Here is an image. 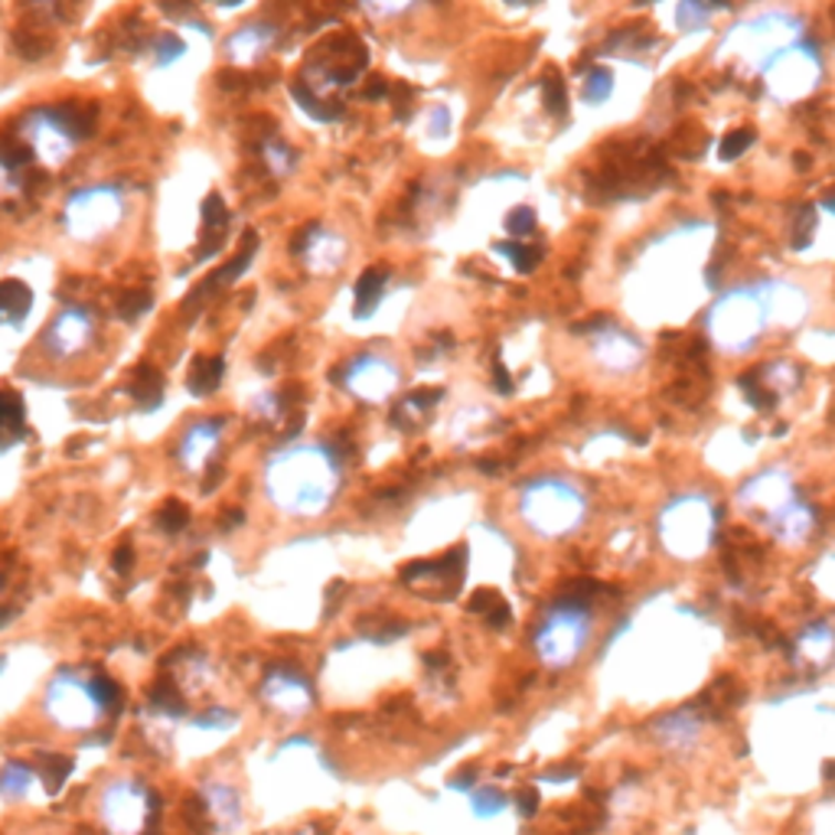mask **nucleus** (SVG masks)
<instances>
[{
	"label": "nucleus",
	"instance_id": "473e14b6",
	"mask_svg": "<svg viewBox=\"0 0 835 835\" xmlns=\"http://www.w3.org/2000/svg\"><path fill=\"white\" fill-rule=\"evenodd\" d=\"M265 154H268V163H272L278 173L290 170V163H294V157H290L287 150H281L278 144H268V147H265Z\"/></svg>",
	"mask_w": 835,
	"mask_h": 835
},
{
	"label": "nucleus",
	"instance_id": "b1692460",
	"mask_svg": "<svg viewBox=\"0 0 835 835\" xmlns=\"http://www.w3.org/2000/svg\"><path fill=\"white\" fill-rule=\"evenodd\" d=\"M611 95V72L604 70H594L588 75V85H584V98L591 102V105H601L604 98Z\"/></svg>",
	"mask_w": 835,
	"mask_h": 835
},
{
	"label": "nucleus",
	"instance_id": "2eb2a0df",
	"mask_svg": "<svg viewBox=\"0 0 835 835\" xmlns=\"http://www.w3.org/2000/svg\"><path fill=\"white\" fill-rule=\"evenodd\" d=\"M131 395L144 405V412H154L163 402V379H160V372L150 369V366H140L135 382H131Z\"/></svg>",
	"mask_w": 835,
	"mask_h": 835
},
{
	"label": "nucleus",
	"instance_id": "7c9ffc66",
	"mask_svg": "<svg viewBox=\"0 0 835 835\" xmlns=\"http://www.w3.org/2000/svg\"><path fill=\"white\" fill-rule=\"evenodd\" d=\"M751 140H754V135H751V131H734L731 138L721 144V157H725V160L738 157L741 150H748V147H751Z\"/></svg>",
	"mask_w": 835,
	"mask_h": 835
},
{
	"label": "nucleus",
	"instance_id": "bb28decb",
	"mask_svg": "<svg viewBox=\"0 0 835 835\" xmlns=\"http://www.w3.org/2000/svg\"><path fill=\"white\" fill-rule=\"evenodd\" d=\"M187 519H190V512H187V506H183L180 499H170V503L160 509V526H163V529H170V532L183 529V526H187Z\"/></svg>",
	"mask_w": 835,
	"mask_h": 835
},
{
	"label": "nucleus",
	"instance_id": "e433bc0d",
	"mask_svg": "<svg viewBox=\"0 0 835 835\" xmlns=\"http://www.w3.org/2000/svg\"><path fill=\"white\" fill-rule=\"evenodd\" d=\"M389 92V85L385 82H372L369 88H366V98H382Z\"/></svg>",
	"mask_w": 835,
	"mask_h": 835
},
{
	"label": "nucleus",
	"instance_id": "9d476101",
	"mask_svg": "<svg viewBox=\"0 0 835 835\" xmlns=\"http://www.w3.org/2000/svg\"><path fill=\"white\" fill-rule=\"evenodd\" d=\"M219 427H222V421H197V424L187 431V437H183V444H180V461H183L190 471H197V467L207 461L209 451L215 447Z\"/></svg>",
	"mask_w": 835,
	"mask_h": 835
},
{
	"label": "nucleus",
	"instance_id": "dca6fc26",
	"mask_svg": "<svg viewBox=\"0 0 835 835\" xmlns=\"http://www.w3.org/2000/svg\"><path fill=\"white\" fill-rule=\"evenodd\" d=\"M150 711H157V715H163V718H180V715L187 711L177 679H160V683L150 689Z\"/></svg>",
	"mask_w": 835,
	"mask_h": 835
},
{
	"label": "nucleus",
	"instance_id": "423d86ee",
	"mask_svg": "<svg viewBox=\"0 0 835 835\" xmlns=\"http://www.w3.org/2000/svg\"><path fill=\"white\" fill-rule=\"evenodd\" d=\"M262 698L275 708V711H284V715H304V711H310V705H314V689H310V683L300 676V673H294V669H272L268 676H265V683H262Z\"/></svg>",
	"mask_w": 835,
	"mask_h": 835
},
{
	"label": "nucleus",
	"instance_id": "ea45409f",
	"mask_svg": "<svg viewBox=\"0 0 835 835\" xmlns=\"http://www.w3.org/2000/svg\"><path fill=\"white\" fill-rule=\"evenodd\" d=\"M512 3H519V0H512Z\"/></svg>",
	"mask_w": 835,
	"mask_h": 835
},
{
	"label": "nucleus",
	"instance_id": "6e6552de",
	"mask_svg": "<svg viewBox=\"0 0 835 835\" xmlns=\"http://www.w3.org/2000/svg\"><path fill=\"white\" fill-rule=\"evenodd\" d=\"M88 330H92V324H88L85 310L66 307V310L60 314V320L53 324V330L46 334V349L56 352V356H70V352H75V349L85 343Z\"/></svg>",
	"mask_w": 835,
	"mask_h": 835
},
{
	"label": "nucleus",
	"instance_id": "39448f33",
	"mask_svg": "<svg viewBox=\"0 0 835 835\" xmlns=\"http://www.w3.org/2000/svg\"><path fill=\"white\" fill-rule=\"evenodd\" d=\"M157 796L135 780H118L102 796V820L115 835H140L157 820Z\"/></svg>",
	"mask_w": 835,
	"mask_h": 835
},
{
	"label": "nucleus",
	"instance_id": "a878e982",
	"mask_svg": "<svg viewBox=\"0 0 835 835\" xmlns=\"http://www.w3.org/2000/svg\"><path fill=\"white\" fill-rule=\"evenodd\" d=\"M92 683H95V693H98V698H102L105 711L121 708V689H118V683H115V679H108V676H92Z\"/></svg>",
	"mask_w": 835,
	"mask_h": 835
},
{
	"label": "nucleus",
	"instance_id": "f704fd0d",
	"mask_svg": "<svg viewBox=\"0 0 835 835\" xmlns=\"http://www.w3.org/2000/svg\"><path fill=\"white\" fill-rule=\"evenodd\" d=\"M131 561H135L131 549H128V546H121V549H118V556H115V568H118V571H128V568H131Z\"/></svg>",
	"mask_w": 835,
	"mask_h": 835
},
{
	"label": "nucleus",
	"instance_id": "9b49d317",
	"mask_svg": "<svg viewBox=\"0 0 835 835\" xmlns=\"http://www.w3.org/2000/svg\"><path fill=\"white\" fill-rule=\"evenodd\" d=\"M773 529L783 542H800L813 529V512L796 499H783V506L773 512Z\"/></svg>",
	"mask_w": 835,
	"mask_h": 835
},
{
	"label": "nucleus",
	"instance_id": "0eeeda50",
	"mask_svg": "<svg viewBox=\"0 0 835 835\" xmlns=\"http://www.w3.org/2000/svg\"><path fill=\"white\" fill-rule=\"evenodd\" d=\"M395 382H399V376H395V369L385 359L362 356V359H356V362L347 366V385L356 395H362V399L379 402V399L392 395Z\"/></svg>",
	"mask_w": 835,
	"mask_h": 835
},
{
	"label": "nucleus",
	"instance_id": "2f4dec72",
	"mask_svg": "<svg viewBox=\"0 0 835 835\" xmlns=\"http://www.w3.org/2000/svg\"><path fill=\"white\" fill-rule=\"evenodd\" d=\"M235 718L229 715V711H222V708H209L203 711L200 718H197V728H225V725H232Z\"/></svg>",
	"mask_w": 835,
	"mask_h": 835
},
{
	"label": "nucleus",
	"instance_id": "c85d7f7f",
	"mask_svg": "<svg viewBox=\"0 0 835 835\" xmlns=\"http://www.w3.org/2000/svg\"><path fill=\"white\" fill-rule=\"evenodd\" d=\"M203 225L207 229H222L225 225V203H222V197H207V203H203Z\"/></svg>",
	"mask_w": 835,
	"mask_h": 835
},
{
	"label": "nucleus",
	"instance_id": "20e7f679",
	"mask_svg": "<svg viewBox=\"0 0 835 835\" xmlns=\"http://www.w3.org/2000/svg\"><path fill=\"white\" fill-rule=\"evenodd\" d=\"M46 711L53 715L56 725L63 728H75V731H85L92 728L102 715H105V705L95 693V683L92 676H78V673H60L53 683H50V693H46Z\"/></svg>",
	"mask_w": 835,
	"mask_h": 835
},
{
	"label": "nucleus",
	"instance_id": "f8f14e48",
	"mask_svg": "<svg viewBox=\"0 0 835 835\" xmlns=\"http://www.w3.org/2000/svg\"><path fill=\"white\" fill-rule=\"evenodd\" d=\"M203 806H207V813L212 816V823L222 826V829H229V826L239 823V796L225 783L209 780L207 786H203Z\"/></svg>",
	"mask_w": 835,
	"mask_h": 835
},
{
	"label": "nucleus",
	"instance_id": "f3484780",
	"mask_svg": "<svg viewBox=\"0 0 835 835\" xmlns=\"http://www.w3.org/2000/svg\"><path fill=\"white\" fill-rule=\"evenodd\" d=\"M225 372V362L222 359H193V369H190V392L193 395H212L219 379Z\"/></svg>",
	"mask_w": 835,
	"mask_h": 835
},
{
	"label": "nucleus",
	"instance_id": "393cba45",
	"mask_svg": "<svg viewBox=\"0 0 835 835\" xmlns=\"http://www.w3.org/2000/svg\"><path fill=\"white\" fill-rule=\"evenodd\" d=\"M542 88H546V105H549V112H552V115H564L568 98H564V85H561V78H558L556 72L546 75Z\"/></svg>",
	"mask_w": 835,
	"mask_h": 835
},
{
	"label": "nucleus",
	"instance_id": "7ed1b4c3",
	"mask_svg": "<svg viewBox=\"0 0 835 835\" xmlns=\"http://www.w3.org/2000/svg\"><path fill=\"white\" fill-rule=\"evenodd\" d=\"M584 512V503L578 496V489L558 480H542L522 493V516L529 519L532 529L546 532V536H561L568 529L578 526Z\"/></svg>",
	"mask_w": 835,
	"mask_h": 835
},
{
	"label": "nucleus",
	"instance_id": "5701e85b",
	"mask_svg": "<svg viewBox=\"0 0 835 835\" xmlns=\"http://www.w3.org/2000/svg\"><path fill=\"white\" fill-rule=\"evenodd\" d=\"M147 307H150V294H147V290H125V294L118 297V314H121L125 320H135Z\"/></svg>",
	"mask_w": 835,
	"mask_h": 835
},
{
	"label": "nucleus",
	"instance_id": "ddd939ff",
	"mask_svg": "<svg viewBox=\"0 0 835 835\" xmlns=\"http://www.w3.org/2000/svg\"><path fill=\"white\" fill-rule=\"evenodd\" d=\"M30 304H33V294L23 281L0 284V324H23Z\"/></svg>",
	"mask_w": 835,
	"mask_h": 835
},
{
	"label": "nucleus",
	"instance_id": "c756f323",
	"mask_svg": "<svg viewBox=\"0 0 835 835\" xmlns=\"http://www.w3.org/2000/svg\"><path fill=\"white\" fill-rule=\"evenodd\" d=\"M180 53H183V43H180L177 36H160V43H157V63H160V66L180 60Z\"/></svg>",
	"mask_w": 835,
	"mask_h": 835
},
{
	"label": "nucleus",
	"instance_id": "f257e3e1",
	"mask_svg": "<svg viewBox=\"0 0 835 835\" xmlns=\"http://www.w3.org/2000/svg\"><path fill=\"white\" fill-rule=\"evenodd\" d=\"M340 487V467L327 447L284 451L268 467V493L281 509L297 516H317L330 506Z\"/></svg>",
	"mask_w": 835,
	"mask_h": 835
},
{
	"label": "nucleus",
	"instance_id": "1a4fd4ad",
	"mask_svg": "<svg viewBox=\"0 0 835 835\" xmlns=\"http://www.w3.org/2000/svg\"><path fill=\"white\" fill-rule=\"evenodd\" d=\"M27 434V412H23V399L17 392L0 389V454L10 451L13 444H20Z\"/></svg>",
	"mask_w": 835,
	"mask_h": 835
},
{
	"label": "nucleus",
	"instance_id": "a211bd4d",
	"mask_svg": "<svg viewBox=\"0 0 835 835\" xmlns=\"http://www.w3.org/2000/svg\"><path fill=\"white\" fill-rule=\"evenodd\" d=\"M30 786H33V773L27 764L10 761L0 770V796L3 800H23L30 793Z\"/></svg>",
	"mask_w": 835,
	"mask_h": 835
},
{
	"label": "nucleus",
	"instance_id": "4468645a",
	"mask_svg": "<svg viewBox=\"0 0 835 835\" xmlns=\"http://www.w3.org/2000/svg\"><path fill=\"white\" fill-rule=\"evenodd\" d=\"M389 272L385 268H366L362 278L356 281V317H369L372 307L382 300V287H385Z\"/></svg>",
	"mask_w": 835,
	"mask_h": 835
},
{
	"label": "nucleus",
	"instance_id": "4c0bfd02",
	"mask_svg": "<svg viewBox=\"0 0 835 835\" xmlns=\"http://www.w3.org/2000/svg\"><path fill=\"white\" fill-rule=\"evenodd\" d=\"M219 3H229V7H235V3H242V0H219Z\"/></svg>",
	"mask_w": 835,
	"mask_h": 835
},
{
	"label": "nucleus",
	"instance_id": "72a5a7b5",
	"mask_svg": "<svg viewBox=\"0 0 835 835\" xmlns=\"http://www.w3.org/2000/svg\"><path fill=\"white\" fill-rule=\"evenodd\" d=\"M493 376H496V385H499V392H503V395H509V392H512V382H509V376H506L503 362H496Z\"/></svg>",
	"mask_w": 835,
	"mask_h": 835
},
{
	"label": "nucleus",
	"instance_id": "aec40b11",
	"mask_svg": "<svg viewBox=\"0 0 835 835\" xmlns=\"http://www.w3.org/2000/svg\"><path fill=\"white\" fill-rule=\"evenodd\" d=\"M36 767H40V776H43L46 790H50V793H60L63 783H66V776H70L72 761L70 758H63V754H40Z\"/></svg>",
	"mask_w": 835,
	"mask_h": 835
},
{
	"label": "nucleus",
	"instance_id": "c9c22d12",
	"mask_svg": "<svg viewBox=\"0 0 835 835\" xmlns=\"http://www.w3.org/2000/svg\"><path fill=\"white\" fill-rule=\"evenodd\" d=\"M536 803H539V800H536V793H532V790H526V793L519 796V806H522V813H526V816H532V813H536Z\"/></svg>",
	"mask_w": 835,
	"mask_h": 835
},
{
	"label": "nucleus",
	"instance_id": "4be33fe9",
	"mask_svg": "<svg viewBox=\"0 0 835 835\" xmlns=\"http://www.w3.org/2000/svg\"><path fill=\"white\" fill-rule=\"evenodd\" d=\"M506 810V796L499 793V790H477L474 793V813L480 816V820H489V816H499Z\"/></svg>",
	"mask_w": 835,
	"mask_h": 835
},
{
	"label": "nucleus",
	"instance_id": "58836bf2",
	"mask_svg": "<svg viewBox=\"0 0 835 835\" xmlns=\"http://www.w3.org/2000/svg\"><path fill=\"white\" fill-rule=\"evenodd\" d=\"M826 207H829L835 212V197H829V200H826Z\"/></svg>",
	"mask_w": 835,
	"mask_h": 835
},
{
	"label": "nucleus",
	"instance_id": "6ab92c4d",
	"mask_svg": "<svg viewBox=\"0 0 835 835\" xmlns=\"http://www.w3.org/2000/svg\"><path fill=\"white\" fill-rule=\"evenodd\" d=\"M272 40H275V30L265 27V23H255V27L242 30V33L232 40V53H235V56H258V50H265Z\"/></svg>",
	"mask_w": 835,
	"mask_h": 835
},
{
	"label": "nucleus",
	"instance_id": "cd10ccee",
	"mask_svg": "<svg viewBox=\"0 0 835 835\" xmlns=\"http://www.w3.org/2000/svg\"><path fill=\"white\" fill-rule=\"evenodd\" d=\"M506 229H509V235H529L536 229V212L526 207L512 209L509 219H506Z\"/></svg>",
	"mask_w": 835,
	"mask_h": 835
},
{
	"label": "nucleus",
	"instance_id": "412c9836",
	"mask_svg": "<svg viewBox=\"0 0 835 835\" xmlns=\"http://www.w3.org/2000/svg\"><path fill=\"white\" fill-rule=\"evenodd\" d=\"M496 252L506 255V258H512V265H516L519 272H532V268L539 265V258H542L539 249H526V245H516V242H499Z\"/></svg>",
	"mask_w": 835,
	"mask_h": 835
},
{
	"label": "nucleus",
	"instance_id": "f03ea898",
	"mask_svg": "<svg viewBox=\"0 0 835 835\" xmlns=\"http://www.w3.org/2000/svg\"><path fill=\"white\" fill-rule=\"evenodd\" d=\"M591 614L581 601H558L536 633V649L549 666H568L584 649Z\"/></svg>",
	"mask_w": 835,
	"mask_h": 835
}]
</instances>
